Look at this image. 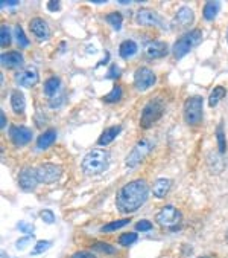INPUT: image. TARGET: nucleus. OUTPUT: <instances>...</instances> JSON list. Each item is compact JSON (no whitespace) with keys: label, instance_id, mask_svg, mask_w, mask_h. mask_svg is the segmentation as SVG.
<instances>
[{"label":"nucleus","instance_id":"nucleus-1","mask_svg":"<svg viewBox=\"0 0 228 258\" xmlns=\"http://www.w3.org/2000/svg\"><path fill=\"white\" fill-rule=\"evenodd\" d=\"M149 185L143 179H136L124 185L116 196V206L122 214H131L140 210L149 197Z\"/></svg>","mask_w":228,"mask_h":258},{"label":"nucleus","instance_id":"nucleus-2","mask_svg":"<svg viewBox=\"0 0 228 258\" xmlns=\"http://www.w3.org/2000/svg\"><path fill=\"white\" fill-rule=\"evenodd\" d=\"M109 165V153L106 150H91L88 151L81 164V168L85 176H97L103 173Z\"/></svg>","mask_w":228,"mask_h":258},{"label":"nucleus","instance_id":"nucleus-3","mask_svg":"<svg viewBox=\"0 0 228 258\" xmlns=\"http://www.w3.org/2000/svg\"><path fill=\"white\" fill-rule=\"evenodd\" d=\"M202 41V31L201 29H192L186 34H183L174 44L172 47V54L177 60L184 58L189 52Z\"/></svg>","mask_w":228,"mask_h":258},{"label":"nucleus","instance_id":"nucleus-4","mask_svg":"<svg viewBox=\"0 0 228 258\" xmlns=\"http://www.w3.org/2000/svg\"><path fill=\"white\" fill-rule=\"evenodd\" d=\"M164 112H166V106H164L163 99H160V98L151 99L148 104L143 107V112H142V116H140V125L143 128L152 127L155 122H158L161 119Z\"/></svg>","mask_w":228,"mask_h":258},{"label":"nucleus","instance_id":"nucleus-5","mask_svg":"<svg viewBox=\"0 0 228 258\" xmlns=\"http://www.w3.org/2000/svg\"><path fill=\"white\" fill-rule=\"evenodd\" d=\"M202 104H204V99L199 95H193V96H190V98H187L184 101L183 113H184L186 124H189V125H198V124H201V121H202V112H204Z\"/></svg>","mask_w":228,"mask_h":258},{"label":"nucleus","instance_id":"nucleus-6","mask_svg":"<svg viewBox=\"0 0 228 258\" xmlns=\"http://www.w3.org/2000/svg\"><path fill=\"white\" fill-rule=\"evenodd\" d=\"M155 220L164 229H175L181 223L183 214H181L180 210L175 208V206L167 205V206H164V208H161L158 211V214L155 216Z\"/></svg>","mask_w":228,"mask_h":258},{"label":"nucleus","instance_id":"nucleus-7","mask_svg":"<svg viewBox=\"0 0 228 258\" xmlns=\"http://www.w3.org/2000/svg\"><path fill=\"white\" fill-rule=\"evenodd\" d=\"M151 150H152L151 141H148V139H140V141L134 145V148L130 151L128 156H127L125 165H127L128 168H136V167H139V165L146 159V156L149 154Z\"/></svg>","mask_w":228,"mask_h":258},{"label":"nucleus","instance_id":"nucleus-8","mask_svg":"<svg viewBox=\"0 0 228 258\" xmlns=\"http://www.w3.org/2000/svg\"><path fill=\"white\" fill-rule=\"evenodd\" d=\"M37 176L40 183H56L63 176V167L56 164H43L37 168Z\"/></svg>","mask_w":228,"mask_h":258},{"label":"nucleus","instance_id":"nucleus-9","mask_svg":"<svg viewBox=\"0 0 228 258\" xmlns=\"http://www.w3.org/2000/svg\"><path fill=\"white\" fill-rule=\"evenodd\" d=\"M157 83V75L149 68H139L134 74V87L139 92L151 89Z\"/></svg>","mask_w":228,"mask_h":258},{"label":"nucleus","instance_id":"nucleus-10","mask_svg":"<svg viewBox=\"0 0 228 258\" xmlns=\"http://www.w3.org/2000/svg\"><path fill=\"white\" fill-rule=\"evenodd\" d=\"M136 22L140 26H154V28H163L164 22L163 19L149 8H142L136 14Z\"/></svg>","mask_w":228,"mask_h":258},{"label":"nucleus","instance_id":"nucleus-11","mask_svg":"<svg viewBox=\"0 0 228 258\" xmlns=\"http://www.w3.org/2000/svg\"><path fill=\"white\" fill-rule=\"evenodd\" d=\"M32 130L25 125H13L10 128V139L16 147H25L32 141Z\"/></svg>","mask_w":228,"mask_h":258},{"label":"nucleus","instance_id":"nucleus-12","mask_svg":"<svg viewBox=\"0 0 228 258\" xmlns=\"http://www.w3.org/2000/svg\"><path fill=\"white\" fill-rule=\"evenodd\" d=\"M38 176H37V170L26 167L20 171L19 174V185L23 191H34L38 185Z\"/></svg>","mask_w":228,"mask_h":258},{"label":"nucleus","instance_id":"nucleus-13","mask_svg":"<svg viewBox=\"0 0 228 258\" xmlns=\"http://www.w3.org/2000/svg\"><path fill=\"white\" fill-rule=\"evenodd\" d=\"M38 81H40V75H38V71L35 68H29L26 71H22V72H17L16 74V83L19 86H22V87L31 89Z\"/></svg>","mask_w":228,"mask_h":258},{"label":"nucleus","instance_id":"nucleus-14","mask_svg":"<svg viewBox=\"0 0 228 258\" xmlns=\"http://www.w3.org/2000/svg\"><path fill=\"white\" fill-rule=\"evenodd\" d=\"M169 54V46L164 41H151L146 44L145 47V55L149 60H155V58H163Z\"/></svg>","mask_w":228,"mask_h":258},{"label":"nucleus","instance_id":"nucleus-15","mask_svg":"<svg viewBox=\"0 0 228 258\" xmlns=\"http://www.w3.org/2000/svg\"><path fill=\"white\" fill-rule=\"evenodd\" d=\"M29 29H31V32L35 35V38L40 40V41H46V40L50 37L49 25H47L41 17H34V19L29 22Z\"/></svg>","mask_w":228,"mask_h":258},{"label":"nucleus","instance_id":"nucleus-16","mask_svg":"<svg viewBox=\"0 0 228 258\" xmlns=\"http://www.w3.org/2000/svg\"><path fill=\"white\" fill-rule=\"evenodd\" d=\"M193 20H195V14H193L192 8L190 7H181L175 14L172 25L177 28H186V26L192 25Z\"/></svg>","mask_w":228,"mask_h":258},{"label":"nucleus","instance_id":"nucleus-17","mask_svg":"<svg viewBox=\"0 0 228 258\" xmlns=\"http://www.w3.org/2000/svg\"><path fill=\"white\" fill-rule=\"evenodd\" d=\"M0 61H2L4 68H10V69H17L20 66H23V55L17 50H10L7 54H2L0 57Z\"/></svg>","mask_w":228,"mask_h":258},{"label":"nucleus","instance_id":"nucleus-18","mask_svg":"<svg viewBox=\"0 0 228 258\" xmlns=\"http://www.w3.org/2000/svg\"><path fill=\"white\" fill-rule=\"evenodd\" d=\"M122 132V125H112V127H108L106 130H103V133L99 136L97 139V145L99 147H106L109 145L114 139H116Z\"/></svg>","mask_w":228,"mask_h":258},{"label":"nucleus","instance_id":"nucleus-19","mask_svg":"<svg viewBox=\"0 0 228 258\" xmlns=\"http://www.w3.org/2000/svg\"><path fill=\"white\" fill-rule=\"evenodd\" d=\"M170 186H172V180L170 179H166V177H160L155 180L154 186H152V194L157 197V199H163L167 196Z\"/></svg>","mask_w":228,"mask_h":258},{"label":"nucleus","instance_id":"nucleus-20","mask_svg":"<svg viewBox=\"0 0 228 258\" xmlns=\"http://www.w3.org/2000/svg\"><path fill=\"white\" fill-rule=\"evenodd\" d=\"M11 107L16 115H23L26 110V98L20 90H14L11 95Z\"/></svg>","mask_w":228,"mask_h":258},{"label":"nucleus","instance_id":"nucleus-21","mask_svg":"<svg viewBox=\"0 0 228 258\" xmlns=\"http://www.w3.org/2000/svg\"><path fill=\"white\" fill-rule=\"evenodd\" d=\"M60 89H61V80L58 77H50L49 80H46L44 83V95L49 96V98H53L60 93Z\"/></svg>","mask_w":228,"mask_h":258},{"label":"nucleus","instance_id":"nucleus-22","mask_svg":"<svg viewBox=\"0 0 228 258\" xmlns=\"http://www.w3.org/2000/svg\"><path fill=\"white\" fill-rule=\"evenodd\" d=\"M55 141H56V130L49 128L43 135H40V138L37 139V148L38 150H47Z\"/></svg>","mask_w":228,"mask_h":258},{"label":"nucleus","instance_id":"nucleus-23","mask_svg":"<svg viewBox=\"0 0 228 258\" xmlns=\"http://www.w3.org/2000/svg\"><path fill=\"white\" fill-rule=\"evenodd\" d=\"M207 164H208V168L214 174L220 173L225 168V162H223V158H222L220 153H210L208 158H207Z\"/></svg>","mask_w":228,"mask_h":258},{"label":"nucleus","instance_id":"nucleus-24","mask_svg":"<svg viewBox=\"0 0 228 258\" xmlns=\"http://www.w3.org/2000/svg\"><path fill=\"white\" fill-rule=\"evenodd\" d=\"M219 10H220V2H216V0H210V2H205L204 4V8H202V14H204V19L211 22L216 19V16L219 14Z\"/></svg>","mask_w":228,"mask_h":258},{"label":"nucleus","instance_id":"nucleus-25","mask_svg":"<svg viewBox=\"0 0 228 258\" xmlns=\"http://www.w3.org/2000/svg\"><path fill=\"white\" fill-rule=\"evenodd\" d=\"M137 50H139V46H137L136 41H133V40H125V41L121 44V47H119V55H121L122 58H131L133 55L137 54Z\"/></svg>","mask_w":228,"mask_h":258},{"label":"nucleus","instance_id":"nucleus-26","mask_svg":"<svg viewBox=\"0 0 228 258\" xmlns=\"http://www.w3.org/2000/svg\"><path fill=\"white\" fill-rule=\"evenodd\" d=\"M225 95H226V89L223 86H216L208 96V106L216 107L219 104V101L225 98Z\"/></svg>","mask_w":228,"mask_h":258},{"label":"nucleus","instance_id":"nucleus-27","mask_svg":"<svg viewBox=\"0 0 228 258\" xmlns=\"http://www.w3.org/2000/svg\"><path fill=\"white\" fill-rule=\"evenodd\" d=\"M122 95H124L122 87H121V86H114V87L111 89V92L106 93V95L102 98V101L106 102V104H116V102H119V101L122 99Z\"/></svg>","mask_w":228,"mask_h":258},{"label":"nucleus","instance_id":"nucleus-28","mask_svg":"<svg viewBox=\"0 0 228 258\" xmlns=\"http://www.w3.org/2000/svg\"><path fill=\"white\" fill-rule=\"evenodd\" d=\"M216 141H217V148L220 154H225L226 151V138H225V130H223V122H219L216 127Z\"/></svg>","mask_w":228,"mask_h":258},{"label":"nucleus","instance_id":"nucleus-29","mask_svg":"<svg viewBox=\"0 0 228 258\" xmlns=\"http://www.w3.org/2000/svg\"><path fill=\"white\" fill-rule=\"evenodd\" d=\"M105 22L109 26H112L116 31H119L122 28V23H124V16L121 13H118V11H114V13H109V14L105 16Z\"/></svg>","mask_w":228,"mask_h":258},{"label":"nucleus","instance_id":"nucleus-30","mask_svg":"<svg viewBox=\"0 0 228 258\" xmlns=\"http://www.w3.org/2000/svg\"><path fill=\"white\" fill-rule=\"evenodd\" d=\"M131 222V219H122V220H116V222H111V223H106L102 226V232H112V231H116V229H121L124 226H127L128 223Z\"/></svg>","mask_w":228,"mask_h":258},{"label":"nucleus","instance_id":"nucleus-31","mask_svg":"<svg viewBox=\"0 0 228 258\" xmlns=\"http://www.w3.org/2000/svg\"><path fill=\"white\" fill-rule=\"evenodd\" d=\"M16 40H17V44L20 47H23V49L29 46V38L26 37V34H25V31H23V28L20 25L16 26Z\"/></svg>","mask_w":228,"mask_h":258},{"label":"nucleus","instance_id":"nucleus-32","mask_svg":"<svg viewBox=\"0 0 228 258\" xmlns=\"http://www.w3.org/2000/svg\"><path fill=\"white\" fill-rule=\"evenodd\" d=\"M10 43H11V32L7 25H2L0 26V46L7 47L10 46Z\"/></svg>","mask_w":228,"mask_h":258},{"label":"nucleus","instance_id":"nucleus-33","mask_svg":"<svg viewBox=\"0 0 228 258\" xmlns=\"http://www.w3.org/2000/svg\"><path fill=\"white\" fill-rule=\"evenodd\" d=\"M93 250H96V252H103V253H108V255H111V253H116V247H112L111 244H108V243H103V241H97L96 244H93V247H91Z\"/></svg>","mask_w":228,"mask_h":258},{"label":"nucleus","instance_id":"nucleus-34","mask_svg":"<svg viewBox=\"0 0 228 258\" xmlns=\"http://www.w3.org/2000/svg\"><path fill=\"white\" fill-rule=\"evenodd\" d=\"M136 241H137V234L136 232H124L119 237V244L121 246H131Z\"/></svg>","mask_w":228,"mask_h":258},{"label":"nucleus","instance_id":"nucleus-35","mask_svg":"<svg viewBox=\"0 0 228 258\" xmlns=\"http://www.w3.org/2000/svg\"><path fill=\"white\" fill-rule=\"evenodd\" d=\"M50 246H52V241H49V240H41V241H37L35 247L32 249V255H40V253L46 252V250H47Z\"/></svg>","mask_w":228,"mask_h":258},{"label":"nucleus","instance_id":"nucleus-36","mask_svg":"<svg viewBox=\"0 0 228 258\" xmlns=\"http://www.w3.org/2000/svg\"><path fill=\"white\" fill-rule=\"evenodd\" d=\"M40 217H41V219H43V222H44V223H47V225L55 223V214H53L50 210H43V211L40 213Z\"/></svg>","mask_w":228,"mask_h":258},{"label":"nucleus","instance_id":"nucleus-37","mask_svg":"<svg viewBox=\"0 0 228 258\" xmlns=\"http://www.w3.org/2000/svg\"><path fill=\"white\" fill-rule=\"evenodd\" d=\"M17 228H19V231H22V232H25V234H29V235H32L34 234V225H31V223H28V222H19L17 223Z\"/></svg>","mask_w":228,"mask_h":258},{"label":"nucleus","instance_id":"nucleus-38","mask_svg":"<svg viewBox=\"0 0 228 258\" xmlns=\"http://www.w3.org/2000/svg\"><path fill=\"white\" fill-rule=\"evenodd\" d=\"M64 95L60 92L58 95H56V96H53V98H50V107L52 109H56V107H60L61 104H63V102H64Z\"/></svg>","mask_w":228,"mask_h":258},{"label":"nucleus","instance_id":"nucleus-39","mask_svg":"<svg viewBox=\"0 0 228 258\" xmlns=\"http://www.w3.org/2000/svg\"><path fill=\"white\" fill-rule=\"evenodd\" d=\"M136 229H137L139 232H148V231L152 229V223H151L149 220H140V222H137Z\"/></svg>","mask_w":228,"mask_h":258},{"label":"nucleus","instance_id":"nucleus-40","mask_svg":"<svg viewBox=\"0 0 228 258\" xmlns=\"http://www.w3.org/2000/svg\"><path fill=\"white\" fill-rule=\"evenodd\" d=\"M119 77H121V69H119V66L112 64V66L109 68V72L106 74V78H109V80H116V78H119Z\"/></svg>","mask_w":228,"mask_h":258},{"label":"nucleus","instance_id":"nucleus-41","mask_svg":"<svg viewBox=\"0 0 228 258\" xmlns=\"http://www.w3.org/2000/svg\"><path fill=\"white\" fill-rule=\"evenodd\" d=\"M47 10L49 11H60L61 10V2H60V0H49Z\"/></svg>","mask_w":228,"mask_h":258},{"label":"nucleus","instance_id":"nucleus-42","mask_svg":"<svg viewBox=\"0 0 228 258\" xmlns=\"http://www.w3.org/2000/svg\"><path fill=\"white\" fill-rule=\"evenodd\" d=\"M31 243V237L28 235V237H23V238H20L17 243H16V247L19 249V250H23L28 244Z\"/></svg>","mask_w":228,"mask_h":258},{"label":"nucleus","instance_id":"nucleus-43","mask_svg":"<svg viewBox=\"0 0 228 258\" xmlns=\"http://www.w3.org/2000/svg\"><path fill=\"white\" fill-rule=\"evenodd\" d=\"M72 258H96L94 253L91 252H87V250H78L72 255Z\"/></svg>","mask_w":228,"mask_h":258},{"label":"nucleus","instance_id":"nucleus-44","mask_svg":"<svg viewBox=\"0 0 228 258\" xmlns=\"http://www.w3.org/2000/svg\"><path fill=\"white\" fill-rule=\"evenodd\" d=\"M20 5V2H16V0H14V2H10V0H8V2H2V4H0V7H2V8H5V7H8V8H16V7H19Z\"/></svg>","mask_w":228,"mask_h":258},{"label":"nucleus","instance_id":"nucleus-45","mask_svg":"<svg viewBox=\"0 0 228 258\" xmlns=\"http://www.w3.org/2000/svg\"><path fill=\"white\" fill-rule=\"evenodd\" d=\"M5 127H7V116H5V112L2 110L0 112V128L5 130Z\"/></svg>","mask_w":228,"mask_h":258},{"label":"nucleus","instance_id":"nucleus-46","mask_svg":"<svg viewBox=\"0 0 228 258\" xmlns=\"http://www.w3.org/2000/svg\"><path fill=\"white\" fill-rule=\"evenodd\" d=\"M108 58H109V54H108V52H106V54H105V58H103V60H102V61H100V63H99V64H105V63H106V61H108Z\"/></svg>","mask_w":228,"mask_h":258},{"label":"nucleus","instance_id":"nucleus-47","mask_svg":"<svg viewBox=\"0 0 228 258\" xmlns=\"http://www.w3.org/2000/svg\"><path fill=\"white\" fill-rule=\"evenodd\" d=\"M226 43H228V28H226Z\"/></svg>","mask_w":228,"mask_h":258},{"label":"nucleus","instance_id":"nucleus-48","mask_svg":"<svg viewBox=\"0 0 228 258\" xmlns=\"http://www.w3.org/2000/svg\"><path fill=\"white\" fill-rule=\"evenodd\" d=\"M225 238L228 240V231H226V234H225Z\"/></svg>","mask_w":228,"mask_h":258},{"label":"nucleus","instance_id":"nucleus-49","mask_svg":"<svg viewBox=\"0 0 228 258\" xmlns=\"http://www.w3.org/2000/svg\"><path fill=\"white\" fill-rule=\"evenodd\" d=\"M198 258H210V256H198Z\"/></svg>","mask_w":228,"mask_h":258}]
</instances>
